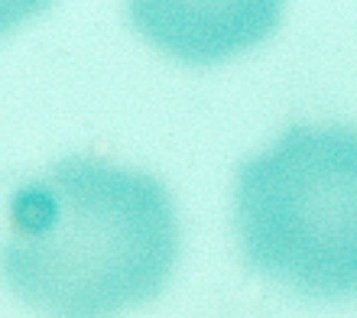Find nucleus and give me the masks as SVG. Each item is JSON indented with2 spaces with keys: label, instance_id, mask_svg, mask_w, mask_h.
Wrapping results in <instances>:
<instances>
[{
  "label": "nucleus",
  "instance_id": "1",
  "mask_svg": "<svg viewBox=\"0 0 357 318\" xmlns=\"http://www.w3.org/2000/svg\"><path fill=\"white\" fill-rule=\"evenodd\" d=\"M176 257L178 218L160 179L68 156L13 192L0 270L49 318H114L156 299Z\"/></svg>",
  "mask_w": 357,
  "mask_h": 318
},
{
  "label": "nucleus",
  "instance_id": "3",
  "mask_svg": "<svg viewBox=\"0 0 357 318\" xmlns=\"http://www.w3.org/2000/svg\"><path fill=\"white\" fill-rule=\"evenodd\" d=\"M192 10L195 13H188L185 7L133 3L130 13L137 20V26L146 29V36L153 43H160L162 49H169L176 56L198 59L202 36H218L225 52H234L241 46L257 43L264 33H270L280 7L276 3H270V7L247 3L244 13H237V7H225V13H205V7H192Z\"/></svg>",
  "mask_w": 357,
  "mask_h": 318
},
{
  "label": "nucleus",
  "instance_id": "2",
  "mask_svg": "<svg viewBox=\"0 0 357 318\" xmlns=\"http://www.w3.org/2000/svg\"><path fill=\"white\" fill-rule=\"evenodd\" d=\"M357 140L348 123H296L244 159L234 227L250 270L309 299L357 282Z\"/></svg>",
  "mask_w": 357,
  "mask_h": 318
}]
</instances>
